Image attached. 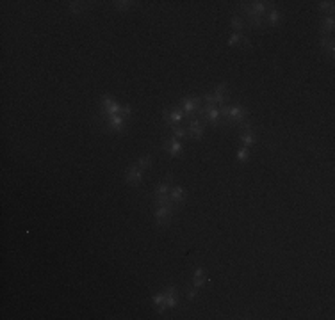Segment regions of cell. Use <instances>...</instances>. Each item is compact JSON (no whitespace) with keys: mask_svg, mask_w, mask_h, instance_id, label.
Masks as SVG:
<instances>
[{"mask_svg":"<svg viewBox=\"0 0 335 320\" xmlns=\"http://www.w3.org/2000/svg\"><path fill=\"white\" fill-rule=\"evenodd\" d=\"M275 6V2H266V0H253V2H239V15L243 16L244 22L248 23L250 29L262 31L266 29V13Z\"/></svg>","mask_w":335,"mask_h":320,"instance_id":"obj_1","label":"cell"},{"mask_svg":"<svg viewBox=\"0 0 335 320\" xmlns=\"http://www.w3.org/2000/svg\"><path fill=\"white\" fill-rule=\"evenodd\" d=\"M221 111V118H223V123H227V125H237L241 126L243 123L248 121V116H250V111H248V107L244 105H223L220 107Z\"/></svg>","mask_w":335,"mask_h":320,"instance_id":"obj_2","label":"cell"},{"mask_svg":"<svg viewBox=\"0 0 335 320\" xmlns=\"http://www.w3.org/2000/svg\"><path fill=\"white\" fill-rule=\"evenodd\" d=\"M175 213V203H166V205H157L154 212V221L159 228H168L171 224Z\"/></svg>","mask_w":335,"mask_h":320,"instance_id":"obj_3","label":"cell"},{"mask_svg":"<svg viewBox=\"0 0 335 320\" xmlns=\"http://www.w3.org/2000/svg\"><path fill=\"white\" fill-rule=\"evenodd\" d=\"M198 118L204 123L211 126H220L223 123V118H221V111L218 105H202V109L198 111Z\"/></svg>","mask_w":335,"mask_h":320,"instance_id":"obj_4","label":"cell"},{"mask_svg":"<svg viewBox=\"0 0 335 320\" xmlns=\"http://www.w3.org/2000/svg\"><path fill=\"white\" fill-rule=\"evenodd\" d=\"M102 119V126H104L107 132L112 133H125L128 128V119L123 118L121 114H112L107 116V118H100Z\"/></svg>","mask_w":335,"mask_h":320,"instance_id":"obj_5","label":"cell"},{"mask_svg":"<svg viewBox=\"0 0 335 320\" xmlns=\"http://www.w3.org/2000/svg\"><path fill=\"white\" fill-rule=\"evenodd\" d=\"M239 141H241V146H246V148H253L255 144L258 142V132L250 121L243 123L239 126Z\"/></svg>","mask_w":335,"mask_h":320,"instance_id":"obj_6","label":"cell"},{"mask_svg":"<svg viewBox=\"0 0 335 320\" xmlns=\"http://www.w3.org/2000/svg\"><path fill=\"white\" fill-rule=\"evenodd\" d=\"M121 109H123V103H119L114 96L104 95L100 98V114L98 118H107L112 114H121Z\"/></svg>","mask_w":335,"mask_h":320,"instance_id":"obj_7","label":"cell"},{"mask_svg":"<svg viewBox=\"0 0 335 320\" xmlns=\"http://www.w3.org/2000/svg\"><path fill=\"white\" fill-rule=\"evenodd\" d=\"M180 109L184 111V114L189 118H194V116L198 114V111L202 109V105H204V102H202V96H184V98H180Z\"/></svg>","mask_w":335,"mask_h":320,"instance_id":"obj_8","label":"cell"},{"mask_svg":"<svg viewBox=\"0 0 335 320\" xmlns=\"http://www.w3.org/2000/svg\"><path fill=\"white\" fill-rule=\"evenodd\" d=\"M187 119V116L184 114L180 107H173V109H164L162 111V121L164 125L170 128V126H177V125H184V121Z\"/></svg>","mask_w":335,"mask_h":320,"instance_id":"obj_9","label":"cell"},{"mask_svg":"<svg viewBox=\"0 0 335 320\" xmlns=\"http://www.w3.org/2000/svg\"><path fill=\"white\" fill-rule=\"evenodd\" d=\"M162 151H166L170 156L177 158V156H182L185 153V146L182 144V141H178V139H175L171 135V137L162 141Z\"/></svg>","mask_w":335,"mask_h":320,"instance_id":"obj_10","label":"cell"},{"mask_svg":"<svg viewBox=\"0 0 335 320\" xmlns=\"http://www.w3.org/2000/svg\"><path fill=\"white\" fill-rule=\"evenodd\" d=\"M187 132H189V139L200 142L205 135V123L202 121L198 116L194 118H189V125H187Z\"/></svg>","mask_w":335,"mask_h":320,"instance_id":"obj_11","label":"cell"},{"mask_svg":"<svg viewBox=\"0 0 335 320\" xmlns=\"http://www.w3.org/2000/svg\"><path fill=\"white\" fill-rule=\"evenodd\" d=\"M211 95H212V100H214V105H218V107L228 105V100H230V91H228V84H227V82H221V84H218Z\"/></svg>","mask_w":335,"mask_h":320,"instance_id":"obj_12","label":"cell"},{"mask_svg":"<svg viewBox=\"0 0 335 320\" xmlns=\"http://www.w3.org/2000/svg\"><path fill=\"white\" fill-rule=\"evenodd\" d=\"M171 187H173V173H168L166 178L162 182H159L154 187V192H152V198H159V196H170Z\"/></svg>","mask_w":335,"mask_h":320,"instance_id":"obj_13","label":"cell"},{"mask_svg":"<svg viewBox=\"0 0 335 320\" xmlns=\"http://www.w3.org/2000/svg\"><path fill=\"white\" fill-rule=\"evenodd\" d=\"M164 302H166V309H175L178 306V302H180V299H178V290L175 285H168L164 290Z\"/></svg>","mask_w":335,"mask_h":320,"instance_id":"obj_14","label":"cell"},{"mask_svg":"<svg viewBox=\"0 0 335 320\" xmlns=\"http://www.w3.org/2000/svg\"><path fill=\"white\" fill-rule=\"evenodd\" d=\"M125 182L132 187H139L143 183V171L136 164L128 166L127 171H125Z\"/></svg>","mask_w":335,"mask_h":320,"instance_id":"obj_15","label":"cell"},{"mask_svg":"<svg viewBox=\"0 0 335 320\" xmlns=\"http://www.w3.org/2000/svg\"><path fill=\"white\" fill-rule=\"evenodd\" d=\"M170 199L175 203V206H184L187 201V189L182 185H173L170 191Z\"/></svg>","mask_w":335,"mask_h":320,"instance_id":"obj_16","label":"cell"},{"mask_svg":"<svg viewBox=\"0 0 335 320\" xmlns=\"http://www.w3.org/2000/svg\"><path fill=\"white\" fill-rule=\"evenodd\" d=\"M264 22H266V27H278L282 22H284V11H282V9H278V6L275 4L273 8H271L270 11L266 13V18H264Z\"/></svg>","mask_w":335,"mask_h":320,"instance_id":"obj_17","label":"cell"},{"mask_svg":"<svg viewBox=\"0 0 335 320\" xmlns=\"http://www.w3.org/2000/svg\"><path fill=\"white\" fill-rule=\"evenodd\" d=\"M319 46H321V52H323L324 57L333 59V53H335L333 36H321V38H319Z\"/></svg>","mask_w":335,"mask_h":320,"instance_id":"obj_18","label":"cell"},{"mask_svg":"<svg viewBox=\"0 0 335 320\" xmlns=\"http://www.w3.org/2000/svg\"><path fill=\"white\" fill-rule=\"evenodd\" d=\"M333 29H335V18H333V15L323 16V18H321V22H319V34H321V36H331Z\"/></svg>","mask_w":335,"mask_h":320,"instance_id":"obj_19","label":"cell"},{"mask_svg":"<svg viewBox=\"0 0 335 320\" xmlns=\"http://www.w3.org/2000/svg\"><path fill=\"white\" fill-rule=\"evenodd\" d=\"M207 283V276H205V269L204 267H196L193 272V283H191V286L196 290H200L202 286Z\"/></svg>","mask_w":335,"mask_h":320,"instance_id":"obj_20","label":"cell"},{"mask_svg":"<svg viewBox=\"0 0 335 320\" xmlns=\"http://www.w3.org/2000/svg\"><path fill=\"white\" fill-rule=\"evenodd\" d=\"M230 25H232V32H237V34H243L244 29H246V22L239 13H234L230 18Z\"/></svg>","mask_w":335,"mask_h":320,"instance_id":"obj_21","label":"cell"},{"mask_svg":"<svg viewBox=\"0 0 335 320\" xmlns=\"http://www.w3.org/2000/svg\"><path fill=\"white\" fill-rule=\"evenodd\" d=\"M241 43H243L246 48H250V46H251V43H250V39H248V38H244L243 34H237V32H232L230 38H228V41H227V46H228V48H234V46L241 45Z\"/></svg>","mask_w":335,"mask_h":320,"instance_id":"obj_22","label":"cell"},{"mask_svg":"<svg viewBox=\"0 0 335 320\" xmlns=\"http://www.w3.org/2000/svg\"><path fill=\"white\" fill-rule=\"evenodd\" d=\"M152 304L157 308V315H164L168 309H166V302H164V292H159L155 295H152Z\"/></svg>","mask_w":335,"mask_h":320,"instance_id":"obj_23","label":"cell"},{"mask_svg":"<svg viewBox=\"0 0 335 320\" xmlns=\"http://www.w3.org/2000/svg\"><path fill=\"white\" fill-rule=\"evenodd\" d=\"M86 9H88V4H86V2H68V6H66V11H68L72 16L82 15Z\"/></svg>","mask_w":335,"mask_h":320,"instance_id":"obj_24","label":"cell"},{"mask_svg":"<svg viewBox=\"0 0 335 320\" xmlns=\"http://www.w3.org/2000/svg\"><path fill=\"white\" fill-rule=\"evenodd\" d=\"M250 155H251L250 148H246V146H239L237 151H235V160H237V164H248Z\"/></svg>","mask_w":335,"mask_h":320,"instance_id":"obj_25","label":"cell"},{"mask_svg":"<svg viewBox=\"0 0 335 320\" xmlns=\"http://www.w3.org/2000/svg\"><path fill=\"white\" fill-rule=\"evenodd\" d=\"M170 130H171V135H173L175 139H178V141H185V139H189V132L184 125L170 126Z\"/></svg>","mask_w":335,"mask_h":320,"instance_id":"obj_26","label":"cell"},{"mask_svg":"<svg viewBox=\"0 0 335 320\" xmlns=\"http://www.w3.org/2000/svg\"><path fill=\"white\" fill-rule=\"evenodd\" d=\"M317 9H319L324 16H330L333 15L335 11V2L333 0H321V2H317Z\"/></svg>","mask_w":335,"mask_h":320,"instance_id":"obj_27","label":"cell"},{"mask_svg":"<svg viewBox=\"0 0 335 320\" xmlns=\"http://www.w3.org/2000/svg\"><path fill=\"white\" fill-rule=\"evenodd\" d=\"M152 160H154V156L152 155H143V156H139V158L136 160L134 164L138 166L141 171H147V169L152 168Z\"/></svg>","mask_w":335,"mask_h":320,"instance_id":"obj_28","label":"cell"},{"mask_svg":"<svg viewBox=\"0 0 335 320\" xmlns=\"http://www.w3.org/2000/svg\"><path fill=\"white\" fill-rule=\"evenodd\" d=\"M112 6H114V9L118 13H127L128 9L134 6V2H132V0H114Z\"/></svg>","mask_w":335,"mask_h":320,"instance_id":"obj_29","label":"cell"},{"mask_svg":"<svg viewBox=\"0 0 335 320\" xmlns=\"http://www.w3.org/2000/svg\"><path fill=\"white\" fill-rule=\"evenodd\" d=\"M198 292H200V290L193 288V286H189V288H187V293H185V295H187V301H189V302L194 301V299L198 297Z\"/></svg>","mask_w":335,"mask_h":320,"instance_id":"obj_30","label":"cell"}]
</instances>
